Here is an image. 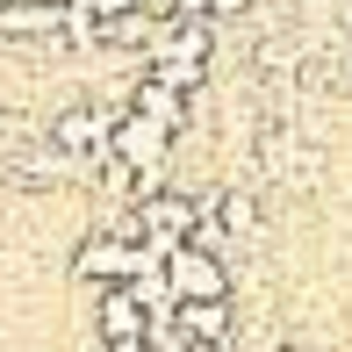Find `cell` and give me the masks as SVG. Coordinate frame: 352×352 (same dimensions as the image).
Masks as SVG:
<instances>
[{
	"instance_id": "cell-1",
	"label": "cell",
	"mask_w": 352,
	"mask_h": 352,
	"mask_svg": "<svg viewBox=\"0 0 352 352\" xmlns=\"http://www.w3.org/2000/svg\"><path fill=\"white\" fill-rule=\"evenodd\" d=\"M151 266H166V259H158L151 245H137V237H122V230H101V237H87V245L72 252V274L101 280V287H122V280L151 274Z\"/></svg>"
},
{
	"instance_id": "cell-2",
	"label": "cell",
	"mask_w": 352,
	"mask_h": 352,
	"mask_svg": "<svg viewBox=\"0 0 352 352\" xmlns=\"http://www.w3.org/2000/svg\"><path fill=\"white\" fill-rule=\"evenodd\" d=\"M195 223H201V201L187 195V187H151V195L137 201V230H144V245H151L158 259H166L173 245H187Z\"/></svg>"
},
{
	"instance_id": "cell-3",
	"label": "cell",
	"mask_w": 352,
	"mask_h": 352,
	"mask_svg": "<svg viewBox=\"0 0 352 352\" xmlns=\"http://www.w3.org/2000/svg\"><path fill=\"white\" fill-rule=\"evenodd\" d=\"M166 287H173V302H230V266L209 245H173L166 252Z\"/></svg>"
},
{
	"instance_id": "cell-4",
	"label": "cell",
	"mask_w": 352,
	"mask_h": 352,
	"mask_svg": "<svg viewBox=\"0 0 352 352\" xmlns=\"http://www.w3.org/2000/svg\"><path fill=\"white\" fill-rule=\"evenodd\" d=\"M51 144L72 158H101L108 144H116V108H65V116L51 122Z\"/></svg>"
},
{
	"instance_id": "cell-5",
	"label": "cell",
	"mask_w": 352,
	"mask_h": 352,
	"mask_svg": "<svg viewBox=\"0 0 352 352\" xmlns=\"http://www.w3.org/2000/svg\"><path fill=\"white\" fill-rule=\"evenodd\" d=\"M144 331H151V309H144L137 280L101 287V338H108V345H122V338H144Z\"/></svg>"
},
{
	"instance_id": "cell-6",
	"label": "cell",
	"mask_w": 352,
	"mask_h": 352,
	"mask_svg": "<svg viewBox=\"0 0 352 352\" xmlns=\"http://www.w3.org/2000/svg\"><path fill=\"white\" fill-rule=\"evenodd\" d=\"M173 316H180V331L195 345H223L230 338V302H180Z\"/></svg>"
},
{
	"instance_id": "cell-7",
	"label": "cell",
	"mask_w": 352,
	"mask_h": 352,
	"mask_svg": "<svg viewBox=\"0 0 352 352\" xmlns=\"http://www.w3.org/2000/svg\"><path fill=\"white\" fill-rule=\"evenodd\" d=\"M237 8H245V0H216V14H237Z\"/></svg>"
}]
</instances>
